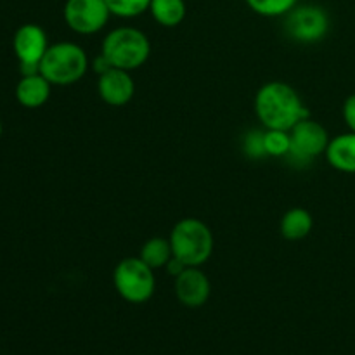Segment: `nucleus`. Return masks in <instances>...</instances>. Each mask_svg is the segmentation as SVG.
Masks as SVG:
<instances>
[{
	"mask_svg": "<svg viewBox=\"0 0 355 355\" xmlns=\"http://www.w3.org/2000/svg\"><path fill=\"white\" fill-rule=\"evenodd\" d=\"M255 113L266 128L288 132L311 116L297 90L284 82H269L260 87L255 96Z\"/></svg>",
	"mask_w": 355,
	"mask_h": 355,
	"instance_id": "nucleus-1",
	"label": "nucleus"
},
{
	"mask_svg": "<svg viewBox=\"0 0 355 355\" xmlns=\"http://www.w3.org/2000/svg\"><path fill=\"white\" fill-rule=\"evenodd\" d=\"M170 245L175 259L187 267H201L214 253V234L200 218H182L170 232Z\"/></svg>",
	"mask_w": 355,
	"mask_h": 355,
	"instance_id": "nucleus-2",
	"label": "nucleus"
},
{
	"mask_svg": "<svg viewBox=\"0 0 355 355\" xmlns=\"http://www.w3.org/2000/svg\"><path fill=\"white\" fill-rule=\"evenodd\" d=\"M101 52L106 55L113 68L134 71L151 55V42L144 31L137 28H114L104 37Z\"/></svg>",
	"mask_w": 355,
	"mask_h": 355,
	"instance_id": "nucleus-3",
	"label": "nucleus"
},
{
	"mask_svg": "<svg viewBox=\"0 0 355 355\" xmlns=\"http://www.w3.org/2000/svg\"><path fill=\"white\" fill-rule=\"evenodd\" d=\"M90 62L87 52L73 42H58L49 45L40 61V73L58 87L73 85L85 76Z\"/></svg>",
	"mask_w": 355,
	"mask_h": 355,
	"instance_id": "nucleus-4",
	"label": "nucleus"
},
{
	"mask_svg": "<svg viewBox=\"0 0 355 355\" xmlns=\"http://www.w3.org/2000/svg\"><path fill=\"white\" fill-rule=\"evenodd\" d=\"M113 284L128 304H146L156 290L155 272L141 257H128L118 262L113 270Z\"/></svg>",
	"mask_w": 355,
	"mask_h": 355,
	"instance_id": "nucleus-5",
	"label": "nucleus"
},
{
	"mask_svg": "<svg viewBox=\"0 0 355 355\" xmlns=\"http://www.w3.org/2000/svg\"><path fill=\"white\" fill-rule=\"evenodd\" d=\"M284 17V30L288 37L300 44H314L322 40L329 31L328 12L319 6H295Z\"/></svg>",
	"mask_w": 355,
	"mask_h": 355,
	"instance_id": "nucleus-6",
	"label": "nucleus"
},
{
	"mask_svg": "<svg viewBox=\"0 0 355 355\" xmlns=\"http://www.w3.org/2000/svg\"><path fill=\"white\" fill-rule=\"evenodd\" d=\"M291 149L286 158L297 163H309L312 158L324 155L329 144V135L319 121L311 116L298 121L290 130Z\"/></svg>",
	"mask_w": 355,
	"mask_h": 355,
	"instance_id": "nucleus-7",
	"label": "nucleus"
},
{
	"mask_svg": "<svg viewBox=\"0 0 355 355\" xmlns=\"http://www.w3.org/2000/svg\"><path fill=\"white\" fill-rule=\"evenodd\" d=\"M62 16L75 33L94 35L106 26L111 12L106 0H66Z\"/></svg>",
	"mask_w": 355,
	"mask_h": 355,
	"instance_id": "nucleus-8",
	"label": "nucleus"
},
{
	"mask_svg": "<svg viewBox=\"0 0 355 355\" xmlns=\"http://www.w3.org/2000/svg\"><path fill=\"white\" fill-rule=\"evenodd\" d=\"M12 49L19 64L40 66L42 58L49 49L47 33L40 24L26 23L14 33Z\"/></svg>",
	"mask_w": 355,
	"mask_h": 355,
	"instance_id": "nucleus-9",
	"label": "nucleus"
},
{
	"mask_svg": "<svg viewBox=\"0 0 355 355\" xmlns=\"http://www.w3.org/2000/svg\"><path fill=\"white\" fill-rule=\"evenodd\" d=\"M210 293V279L200 267H186L175 277V297L186 307H201L208 302Z\"/></svg>",
	"mask_w": 355,
	"mask_h": 355,
	"instance_id": "nucleus-10",
	"label": "nucleus"
},
{
	"mask_svg": "<svg viewBox=\"0 0 355 355\" xmlns=\"http://www.w3.org/2000/svg\"><path fill=\"white\" fill-rule=\"evenodd\" d=\"M97 90L101 99L114 107L125 106L132 101L135 94V83L132 80L130 71L120 68H111L97 80Z\"/></svg>",
	"mask_w": 355,
	"mask_h": 355,
	"instance_id": "nucleus-11",
	"label": "nucleus"
},
{
	"mask_svg": "<svg viewBox=\"0 0 355 355\" xmlns=\"http://www.w3.org/2000/svg\"><path fill=\"white\" fill-rule=\"evenodd\" d=\"M51 90L52 83L42 73L21 76L16 85V99L21 106L35 110V107H42L47 103L49 97H51Z\"/></svg>",
	"mask_w": 355,
	"mask_h": 355,
	"instance_id": "nucleus-12",
	"label": "nucleus"
},
{
	"mask_svg": "<svg viewBox=\"0 0 355 355\" xmlns=\"http://www.w3.org/2000/svg\"><path fill=\"white\" fill-rule=\"evenodd\" d=\"M324 155L335 170L343 173H355V132H347L333 137Z\"/></svg>",
	"mask_w": 355,
	"mask_h": 355,
	"instance_id": "nucleus-13",
	"label": "nucleus"
},
{
	"mask_svg": "<svg viewBox=\"0 0 355 355\" xmlns=\"http://www.w3.org/2000/svg\"><path fill=\"white\" fill-rule=\"evenodd\" d=\"M314 227V218L305 208H291L281 218V234L288 241H300L307 238Z\"/></svg>",
	"mask_w": 355,
	"mask_h": 355,
	"instance_id": "nucleus-14",
	"label": "nucleus"
},
{
	"mask_svg": "<svg viewBox=\"0 0 355 355\" xmlns=\"http://www.w3.org/2000/svg\"><path fill=\"white\" fill-rule=\"evenodd\" d=\"M153 19L165 28H175L184 21L187 7L184 0H151L149 6Z\"/></svg>",
	"mask_w": 355,
	"mask_h": 355,
	"instance_id": "nucleus-15",
	"label": "nucleus"
},
{
	"mask_svg": "<svg viewBox=\"0 0 355 355\" xmlns=\"http://www.w3.org/2000/svg\"><path fill=\"white\" fill-rule=\"evenodd\" d=\"M141 257L153 270L155 269H163L166 267V263L173 259V252H172V245H170L168 238H156L148 239L144 243L141 250Z\"/></svg>",
	"mask_w": 355,
	"mask_h": 355,
	"instance_id": "nucleus-16",
	"label": "nucleus"
},
{
	"mask_svg": "<svg viewBox=\"0 0 355 355\" xmlns=\"http://www.w3.org/2000/svg\"><path fill=\"white\" fill-rule=\"evenodd\" d=\"M246 6L263 17L286 16L298 3V0H245Z\"/></svg>",
	"mask_w": 355,
	"mask_h": 355,
	"instance_id": "nucleus-17",
	"label": "nucleus"
},
{
	"mask_svg": "<svg viewBox=\"0 0 355 355\" xmlns=\"http://www.w3.org/2000/svg\"><path fill=\"white\" fill-rule=\"evenodd\" d=\"M263 146H266V155L274 158H286L291 149V137L288 130H274L266 128L263 132Z\"/></svg>",
	"mask_w": 355,
	"mask_h": 355,
	"instance_id": "nucleus-18",
	"label": "nucleus"
},
{
	"mask_svg": "<svg viewBox=\"0 0 355 355\" xmlns=\"http://www.w3.org/2000/svg\"><path fill=\"white\" fill-rule=\"evenodd\" d=\"M106 3L110 7L111 16L130 19V17H137L149 10L151 0H106Z\"/></svg>",
	"mask_w": 355,
	"mask_h": 355,
	"instance_id": "nucleus-19",
	"label": "nucleus"
},
{
	"mask_svg": "<svg viewBox=\"0 0 355 355\" xmlns=\"http://www.w3.org/2000/svg\"><path fill=\"white\" fill-rule=\"evenodd\" d=\"M243 149H245L246 155L250 158H263L266 155V146H263V132L253 130L250 134H246L245 144H243Z\"/></svg>",
	"mask_w": 355,
	"mask_h": 355,
	"instance_id": "nucleus-20",
	"label": "nucleus"
},
{
	"mask_svg": "<svg viewBox=\"0 0 355 355\" xmlns=\"http://www.w3.org/2000/svg\"><path fill=\"white\" fill-rule=\"evenodd\" d=\"M343 120H345L350 132H355V94L347 97L345 103H343Z\"/></svg>",
	"mask_w": 355,
	"mask_h": 355,
	"instance_id": "nucleus-21",
	"label": "nucleus"
},
{
	"mask_svg": "<svg viewBox=\"0 0 355 355\" xmlns=\"http://www.w3.org/2000/svg\"><path fill=\"white\" fill-rule=\"evenodd\" d=\"M111 68H113V66H111V62L107 61V58L103 54V52H101V54L97 55V58L92 61V69L99 76L104 75V73H106V71H110Z\"/></svg>",
	"mask_w": 355,
	"mask_h": 355,
	"instance_id": "nucleus-22",
	"label": "nucleus"
},
{
	"mask_svg": "<svg viewBox=\"0 0 355 355\" xmlns=\"http://www.w3.org/2000/svg\"><path fill=\"white\" fill-rule=\"evenodd\" d=\"M186 267H187L186 263H184V262H180L179 259H175V257H173V259L170 260L168 263H166V267H165V269L168 270V274H170V276L177 277V276H179L180 272H182L184 269H186Z\"/></svg>",
	"mask_w": 355,
	"mask_h": 355,
	"instance_id": "nucleus-23",
	"label": "nucleus"
},
{
	"mask_svg": "<svg viewBox=\"0 0 355 355\" xmlns=\"http://www.w3.org/2000/svg\"><path fill=\"white\" fill-rule=\"evenodd\" d=\"M2 132H3V127H2V121H0V137H2Z\"/></svg>",
	"mask_w": 355,
	"mask_h": 355,
	"instance_id": "nucleus-24",
	"label": "nucleus"
}]
</instances>
